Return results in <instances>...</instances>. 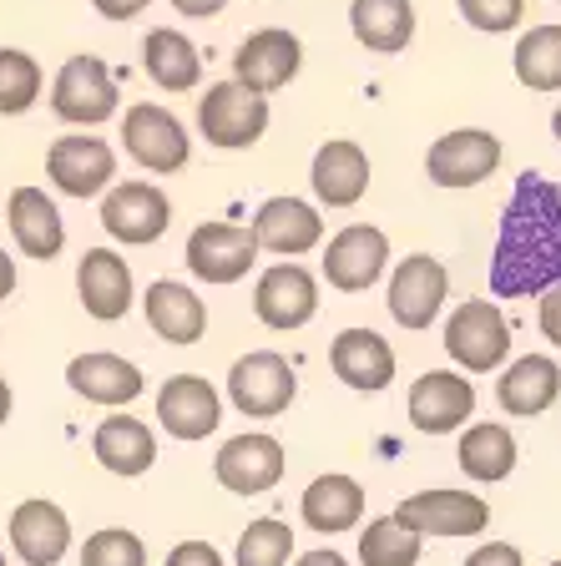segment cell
Here are the masks:
<instances>
[{"label": "cell", "instance_id": "1", "mask_svg": "<svg viewBox=\"0 0 561 566\" xmlns=\"http://www.w3.org/2000/svg\"><path fill=\"white\" fill-rule=\"evenodd\" d=\"M561 279V188L527 172L501 212V238L491 253V289L506 298L541 294Z\"/></svg>", "mask_w": 561, "mask_h": 566}, {"label": "cell", "instance_id": "2", "mask_svg": "<svg viewBox=\"0 0 561 566\" xmlns=\"http://www.w3.org/2000/svg\"><path fill=\"white\" fill-rule=\"evenodd\" d=\"M445 354L456 359L470 375H491L506 365L511 354V324L491 298H466V304L450 308V324H445Z\"/></svg>", "mask_w": 561, "mask_h": 566}, {"label": "cell", "instance_id": "3", "mask_svg": "<svg viewBox=\"0 0 561 566\" xmlns=\"http://www.w3.org/2000/svg\"><path fill=\"white\" fill-rule=\"evenodd\" d=\"M198 127L222 153L253 147V142H263V132H269V96L243 86L238 76L233 82H218V86H208V96L198 102Z\"/></svg>", "mask_w": 561, "mask_h": 566}, {"label": "cell", "instance_id": "4", "mask_svg": "<svg viewBox=\"0 0 561 566\" xmlns=\"http://www.w3.org/2000/svg\"><path fill=\"white\" fill-rule=\"evenodd\" d=\"M122 92L102 56H71L51 82V112L71 127H102L117 117Z\"/></svg>", "mask_w": 561, "mask_h": 566}, {"label": "cell", "instance_id": "5", "mask_svg": "<svg viewBox=\"0 0 561 566\" xmlns=\"http://www.w3.org/2000/svg\"><path fill=\"white\" fill-rule=\"evenodd\" d=\"M293 395H299V375H293V365L273 349H253L228 369V400H233L238 415L279 420L293 405Z\"/></svg>", "mask_w": 561, "mask_h": 566}, {"label": "cell", "instance_id": "6", "mask_svg": "<svg viewBox=\"0 0 561 566\" xmlns=\"http://www.w3.org/2000/svg\"><path fill=\"white\" fill-rule=\"evenodd\" d=\"M122 142H127V157L147 172H183L187 167V153H193V142H187L183 122L157 102H137L127 106V117H122Z\"/></svg>", "mask_w": 561, "mask_h": 566}, {"label": "cell", "instance_id": "7", "mask_svg": "<svg viewBox=\"0 0 561 566\" xmlns=\"http://www.w3.org/2000/svg\"><path fill=\"white\" fill-rule=\"evenodd\" d=\"M496 167H501V137L480 127L445 132L425 153V172H430L435 188H480Z\"/></svg>", "mask_w": 561, "mask_h": 566}, {"label": "cell", "instance_id": "8", "mask_svg": "<svg viewBox=\"0 0 561 566\" xmlns=\"http://www.w3.org/2000/svg\"><path fill=\"white\" fill-rule=\"evenodd\" d=\"M46 172L66 198H96L117 177V153L102 137H92V132H66V137L51 142Z\"/></svg>", "mask_w": 561, "mask_h": 566}, {"label": "cell", "instance_id": "9", "mask_svg": "<svg viewBox=\"0 0 561 566\" xmlns=\"http://www.w3.org/2000/svg\"><path fill=\"white\" fill-rule=\"evenodd\" d=\"M167 223H173V202L153 182H117L102 198V228L127 248L157 243L167 233Z\"/></svg>", "mask_w": 561, "mask_h": 566}, {"label": "cell", "instance_id": "10", "mask_svg": "<svg viewBox=\"0 0 561 566\" xmlns=\"http://www.w3.org/2000/svg\"><path fill=\"white\" fill-rule=\"evenodd\" d=\"M445 294H450L445 263L430 253H409L389 279V314H395L399 329H430L445 308Z\"/></svg>", "mask_w": 561, "mask_h": 566}, {"label": "cell", "instance_id": "11", "mask_svg": "<svg viewBox=\"0 0 561 566\" xmlns=\"http://www.w3.org/2000/svg\"><path fill=\"white\" fill-rule=\"evenodd\" d=\"M395 521H405L415 536H480L491 526V506L470 491H420L399 501Z\"/></svg>", "mask_w": 561, "mask_h": 566}, {"label": "cell", "instance_id": "12", "mask_svg": "<svg viewBox=\"0 0 561 566\" xmlns=\"http://www.w3.org/2000/svg\"><path fill=\"white\" fill-rule=\"evenodd\" d=\"M385 269H389V238L370 223L344 228V233H334L324 248V279H329V289H340V294H364V289H374Z\"/></svg>", "mask_w": 561, "mask_h": 566}, {"label": "cell", "instance_id": "13", "mask_svg": "<svg viewBox=\"0 0 561 566\" xmlns=\"http://www.w3.org/2000/svg\"><path fill=\"white\" fill-rule=\"evenodd\" d=\"M258 259L253 228L238 223H198L187 238V269L202 283H238Z\"/></svg>", "mask_w": 561, "mask_h": 566}, {"label": "cell", "instance_id": "14", "mask_svg": "<svg viewBox=\"0 0 561 566\" xmlns=\"http://www.w3.org/2000/svg\"><path fill=\"white\" fill-rule=\"evenodd\" d=\"M319 308V283L304 263H273L263 279H258V294H253V314L269 324V329L289 334V329H304L309 318Z\"/></svg>", "mask_w": 561, "mask_h": 566}, {"label": "cell", "instance_id": "15", "mask_svg": "<svg viewBox=\"0 0 561 566\" xmlns=\"http://www.w3.org/2000/svg\"><path fill=\"white\" fill-rule=\"evenodd\" d=\"M304 66V46L293 31H279V25H263V31L243 35V46L233 51V76L253 92H283V86L299 76Z\"/></svg>", "mask_w": 561, "mask_h": 566}, {"label": "cell", "instance_id": "16", "mask_svg": "<svg viewBox=\"0 0 561 566\" xmlns=\"http://www.w3.org/2000/svg\"><path fill=\"white\" fill-rule=\"evenodd\" d=\"M476 415V389L466 375H450V369H430L409 385V424L420 436H450Z\"/></svg>", "mask_w": 561, "mask_h": 566}, {"label": "cell", "instance_id": "17", "mask_svg": "<svg viewBox=\"0 0 561 566\" xmlns=\"http://www.w3.org/2000/svg\"><path fill=\"white\" fill-rule=\"evenodd\" d=\"M212 475L233 495H263L283 481V446L273 436H233L212 460Z\"/></svg>", "mask_w": 561, "mask_h": 566}, {"label": "cell", "instance_id": "18", "mask_svg": "<svg viewBox=\"0 0 561 566\" xmlns=\"http://www.w3.org/2000/svg\"><path fill=\"white\" fill-rule=\"evenodd\" d=\"M157 420L173 440H208L222 420L218 389L202 375H173L157 389Z\"/></svg>", "mask_w": 561, "mask_h": 566}, {"label": "cell", "instance_id": "19", "mask_svg": "<svg viewBox=\"0 0 561 566\" xmlns=\"http://www.w3.org/2000/svg\"><path fill=\"white\" fill-rule=\"evenodd\" d=\"M11 546L25 566H56L71 546L66 511H61L56 501H41V495L21 501V506L11 511Z\"/></svg>", "mask_w": 561, "mask_h": 566}, {"label": "cell", "instance_id": "20", "mask_svg": "<svg viewBox=\"0 0 561 566\" xmlns=\"http://www.w3.org/2000/svg\"><path fill=\"white\" fill-rule=\"evenodd\" d=\"M309 182H314V198L324 202V208H354V202L370 192V157H364L360 142L334 137L314 153Z\"/></svg>", "mask_w": 561, "mask_h": 566}, {"label": "cell", "instance_id": "21", "mask_svg": "<svg viewBox=\"0 0 561 566\" xmlns=\"http://www.w3.org/2000/svg\"><path fill=\"white\" fill-rule=\"evenodd\" d=\"M76 294H82V308L102 324H117L132 308V269L122 253L112 248H92L82 263H76Z\"/></svg>", "mask_w": 561, "mask_h": 566}, {"label": "cell", "instance_id": "22", "mask_svg": "<svg viewBox=\"0 0 561 566\" xmlns=\"http://www.w3.org/2000/svg\"><path fill=\"white\" fill-rule=\"evenodd\" d=\"M329 365L350 389L374 395V389H389V379H395V349H389L385 334L374 329H344L329 344Z\"/></svg>", "mask_w": 561, "mask_h": 566}, {"label": "cell", "instance_id": "23", "mask_svg": "<svg viewBox=\"0 0 561 566\" xmlns=\"http://www.w3.org/2000/svg\"><path fill=\"white\" fill-rule=\"evenodd\" d=\"M253 238H258L263 253H283V259H293V253L319 248V238H324V218H319L304 198H269L253 212Z\"/></svg>", "mask_w": 561, "mask_h": 566}, {"label": "cell", "instance_id": "24", "mask_svg": "<svg viewBox=\"0 0 561 566\" xmlns=\"http://www.w3.org/2000/svg\"><path fill=\"white\" fill-rule=\"evenodd\" d=\"M6 223H11V238L25 259L51 263L61 253V243H66V223H61L56 202L41 188H15L11 202H6Z\"/></svg>", "mask_w": 561, "mask_h": 566}, {"label": "cell", "instance_id": "25", "mask_svg": "<svg viewBox=\"0 0 561 566\" xmlns=\"http://www.w3.org/2000/svg\"><path fill=\"white\" fill-rule=\"evenodd\" d=\"M66 385L76 389L82 400H92V405H132L147 379H142V369L132 365V359L96 349V354H76V359H71Z\"/></svg>", "mask_w": 561, "mask_h": 566}, {"label": "cell", "instance_id": "26", "mask_svg": "<svg viewBox=\"0 0 561 566\" xmlns=\"http://www.w3.org/2000/svg\"><path fill=\"white\" fill-rule=\"evenodd\" d=\"M557 395H561V369H557V359H547V354H521V359L501 375V385H496L501 410L521 415V420L547 415L551 405H557Z\"/></svg>", "mask_w": 561, "mask_h": 566}, {"label": "cell", "instance_id": "27", "mask_svg": "<svg viewBox=\"0 0 561 566\" xmlns=\"http://www.w3.org/2000/svg\"><path fill=\"white\" fill-rule=\"evenodd\" d=\"M92 455L102 460L112 475H147L157 460V436L137 415H106L92 436Z\"/></svg>", "mask_w": 561, "mask_h": 566}, {"label": "cell", "instance_id": "28", "mask_svg": "<svg viewBox=\"0 0 561 566\" xmlns=\"http://www.w3.org/2000/svg\"><path fill=\"white\" fill-rule=\"evenodd\" d=\"M299 511H304L309 531H319V536H340V531H354L364 516V491L354 475H340L329 471L319 475V481H309L304 501H299Z\"/></svg>", "mask_w": 561, "mask_h": 566}, {"label": "cell", "instance_id": "29", "mask_svg": "<svg viewBox=\"0 0 561 566\" xmlns=\"http://www.w3.org/2000/svg\"><path fill=\"white\" fill-rule=\"evenodd\" d=\"M147 324L153 334H163L167 344H198L202 329H208V304H202L187 283L157 279L147 289Z\"/></svg>", "mask_w": 561, "mask_h": 566}, {"label": "cell", "instance_id": "30", "mask_svg": "<svg viewBox=\"0 0 561 566\" xmlns=\"http://www.w3.org/2000/svg\"><path fill=\"white\" fill-rule=\"evenodd\" d=\"M142 66H147V76H153L163 92H198V82H202V51L193 46L183 31H167V25L147 31V41H142Z\"/></svg>", "mask_w": 561, "mask_h": 566}, {"label": "cell", "instance_id": "31", "mask_svg": "<svg viewBox=\"0 0 561 566\" xmlns=\"http://www.w3.org/2000/svg\"><path fill=\"white\" fill-rule=\"evenodd\" d=\"M350 31L364 51L395 56L415 35V6L409 0H354L350 6Z\"/></svg>", "mask_w": 561, "mask_h": 566}, {"label": "cell", "instance_id": "32", "mask_svg": "<svg viewBox=\"0 0 561 566\" xmlns=\"http://www.w3.org/2000/svg\"><path fill=\"white\" fill-rule=\"evenodd\" d=\"M460 471L470 475V481H506V475L516 471V436L506 430V424H491V420H480L470 424L466 436H460Z\"/></svg>", "mask_w": 561, "mask_h": 566}, {"label": "cell", "instance_id": "33", "mask_svg": "<svg viewBox=\"0 0 561 566\" xmlns=\"http://www.w3.org/2000/svg\"><path fill=\"white\" fill-rule=\"evenodd\" d=\"M516 82L531 92H561V25H531L511 51Z\"/></svg>", "mask_w": 561, "mask_h": 566}, {"label": "cell", "instance_id": "34", "mask_svg": "<svg viewBox=\"0 0 561 566\" xmlns=\"http://www.w3.org/2000/svg\"><path fill=\"white\" fill-rule=\"evenodd\" d=\"M420 542L425 536H415L405 521L380 516L360 531V562L364 566H415L420 562Z\"/></svg>", "mask_w": 561, "mask_h": 566}, {"label": "cell", "instance_id": "35", "mask_svg": "<svg viewBox=\"0 0 561 566\" xmlns=\"http://www.w3.org/2000/svg\"><path fill=\"white\" fill-rule=\"evenodd\" d=\"M41 96V66L31 51L0 46V117H21Z\"/></svg>", "mask_w": 561, "mask_h": 566}, {"label": "cell", "instance_id": "36", "mask_svg": "<svg viewBox=\"0 0 561 566\" xmlns=\"http://www.w3.org/2000/svg\"><path fill=\"white\" fill-rule=\"evenodd\" d=\"M289 552H293V531L273 516H258L248 521V531L238 536V566H289Z\"/></svg>", "mask_w": 561, "mask_h": 566}, {"label": "cell", "instance_id": "37", "mask_svg": "<svg viewBox=\"0 0 561 566\" xmlns=\"http://www.w3.org/2000/svg\"><path fill=\"white\" fill-rule=\"evenodd\" d=\"M82 566H147V546H142L137 531L106 526V531H96L92 542H86Z\"/></svg>", "mask_w": 561, "mask_h": 566}, {"label": "cell", "instance_id": "38", "mask_svg": "<svg viewBox=\"0 0 561 566\" xmlns=\"http://www.w3.org/2000/svg\"><path fill=\"white\" fill-rule=\"evenodd\" d=\"M460 15H466L476 31L486 35H501V31H516L521 15H527V0H456Z\"/></svg>", "mask_w": 561, "mask_h": 566}, {"label": "cell", "instance_id": "39", "mask_svg": "<svg viewBox=\"0 0 561 566\" xmlns=\"http://www.w3.org/2000/svg\"><path fill=\"white\" fill-rule=\"evenodd\" d=\"M163 566H228L212 542H177Z\"/></svg>", "mask_w": 561, "mask_h": 566}, {"label": "cell", "instance_id": "40", "mask_svg": "<svg viewBox=\"0 0 561 566\" xmlns=\"http://www.w3.org/2000/svg\"><path fill=\"white\" fill-rule=\"evenodd\" d=\"M537 318H541V334H547V339L561 349V279L541 289V308H537Z\"/></svg>", "mask_w": 561, "mask_h": 566}, {"label": "cell", "instance_id": "41", "mask_svg": "<svg viewBox=\"0 0 561 566\" xmlns=\"http://www.w3.org/2000/svg\"><path fill=\"white\" fill-rule=\"evenodd\" d=\"M466 566H521V552L511 542H486L466 556Z\"/></svg>", "mask_w": 561, "mask_h": 566}, {"label": "cell", "instance_id": "42", "mask_svg": "<svg viewBox=\"0 0 561 566\" xmlns=\"http://www.w3.org/2000/svg\"><path fill=\"white\" fill-rule=\"evenodd\" d=\"M92 6L106 15V21H132V15H142L153 0H92Z\"/></svg>", "mask_w": 561, "mask_h": 566}, {"label": "cell", "instance_id": "43", "mask_svg": "<svg viewBox=\"0 0 561 566\" xmlns=\"http://www.w3.org/2000/svg\"><path fill=\"white\" fill-rule=\"evenodd\" d=\"M183 15H193V21H208V15H218L228 0H173Z\"/></svg>", "mask_w": 561, "mask_h": 566}, {"label": "cell", "instance_id": "44", "mask_svg": "<svg viewBox=\"0 0 561 566\" xmlns=\"http://www.w3.org/2000/svg\"><path fill=\"white\" fill-rule=\"evenodd\" d=\"M293 566H350V562H344V556L334 552V546H319V552H304Z\"/></svg>", "mask_w": 561, "mask_h": 566}, {"label": "cell", "instance_id": "45", "mask_svg": "<svg viewBox=\"0 0 561 566\" xmlns=\"http://www.w3.org/2000/svg\"><path fill=\"white\" fill-rule=\"evenodd\" d=\"M15 294V263L11 253H0V298H11Z\"/></svg>", "mask_w": 561, "mask_h": 566}, {"label": "cell", "instance_id": "46", "mask_svg": "<svg viewBox=\"0 0 561 566\" xmlns=\"http://www.w3.org/2000/svg\"><path fill=\"white\" fill-rule=\"evenodd\" d=\"M11 385H6V379H0V424H6V420H11Z\"/></svg>", "mask_w": 561, "mask_h": 566}, {"label": "cell", "instance_id": "47", "mask_svg": "<svg viewBox=\"0 0 561 566\" xmlns=\"http://www.w3.org/2000/svg\"><path fill=\"white\" fill-rule=\"evenodd\" d=\"M551 132H557V142H561V106H557V117H551Z\"/></svg>", "mask_w": 561, "mask_h": 566}, {"label": "cell", "instance_id": "48", "mask_svg": "<svg viewBox=\"0 0 561 566\" xmlns=\"http://www.w3.org/2000/svg\"><path fill=\"white\" fill-rule=\"evenodd\" d=\"M0 566H6V552H0Z\"/></svg>", "mask_w": 561, "mask_h": 566}, {"label": "cell", "instance_id": "49", "mask_svg": "<svg viewBox=\"0 0 561 566\" xmlns=\"http://www.w3.org/2000/svg\"><path fill=\"white\" fill-rule=\"evenodd\" d=\"M551 566H561V562H551Z\"/></svg>", "mask_w": 561, "mask_h": 566}]
</instances>
